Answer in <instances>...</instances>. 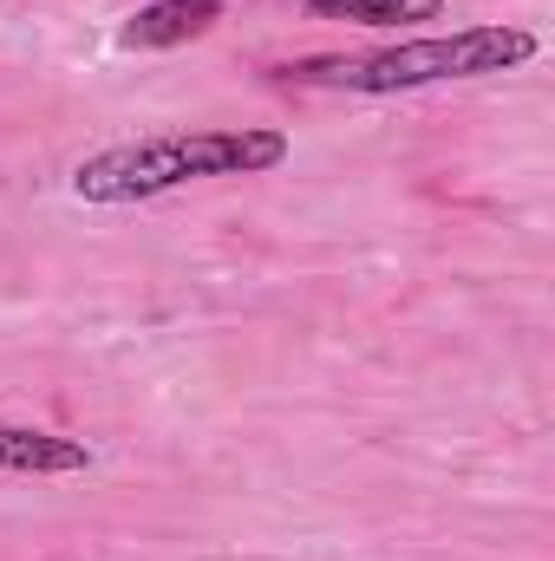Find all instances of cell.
<instances>
[{
  "label": "cell",
  "mask_w": 555,
  "mask_h": 561,
  "mask_svg": "<svg viewBox=\"0 0 555 561\" xmlns=\"http://www.w3.org/2000/svg\"><path fill=\"white\" fill-rule=\"evenodd\" d=\"M0 470L13 477H79L92 470V450L79 437H53L33 424H0Z\"/></svg>",
  "instance_id": "obj_4"
},
{
  "label": "cell",
  "mask_w": 555,
  "mask_h": 561,
  "mask_svg": "<svg viewBox=\"0 0 555 561\" xmlns=\"http://www.w3.org/2000/svg\"><path fill=\"white\" fill-rule=\"evenodd\" d=\"M216 20H223V0H150L118 26V46L125 53H163V46L203 39Z\"/></svg>",
  "instance_id": "obj_3"
},
{
  "label": "cell",
  "mask_w": 555,
  "mask_h": 561,
  "mask_svg": "<svg viewBox=\"0 0 555 561\" xmlns=\"http://www.w3.org/2000/svg\"><path fill=\"white\" fill-rule=\"evenodd\" d=\"M287 163V138L269 125H229V131H157L138 144H112L92 150L72 170V196L79 203H144L183 183H209V176H262Z\"/></svg>",
  "instance_id": "obj_1"
},
{
  "label": "cell",
  "mask_w": 555,
  "mask_h": 561,
  "mask_svg": "<svg viewBox=\"0 0 555 561\" xmlns=\"http://www.w3.org/2000/svg\"><path fill=\"white\" fill-rule=\"evenodd\" d=\"M536 59V33L523 26H457L438 39H399L380 53H340V59H301L287 66V79L301 85H327V92H418V85H444V79H490V72H517Z\"/></svg>",
  "instance_id": "obj_2"
},
{
  "label": "cell",
  "mask_w": 555,
  "mask_h": 561,
  "mask_svg": "<svg viewBox=\"0 0 555 561\" xmlns=\"http://www.w3.org/2000/svg\"><path fill=\"white\" fill-rule=\"evenodd\" d=\"M320 20H353V26H412V20H438L444 0H307Z\"/></svg>",
  "instance_id": "obj_5"
}]
</instances>
